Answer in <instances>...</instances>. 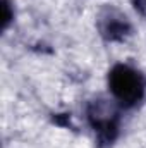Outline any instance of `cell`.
I'll return each mask as SVG.
<instances>
[{"label":"cell","instance_id":"cell-1","mask_svg":"<svg viewBox=\"0 0 146 148\" xmlns=\"http://www.w3.org/2000/svg\"><path fill=\"white\" fill-rule=\"evenodd\" d=\"M108 90L120 107L132 109L145 97L146 79L136 67L127 64H117L108 73Z\"/></svg>","mask_w":146,"mask_h":148},{"label":"cell","instance_id":"cell-2","mask_svg":"<svg viewBox=\"0 0 146 148\" xmlns=\"http://www.w3.org/2000/svg\"><path fill=\"white\" fill-rule=\"evenodd\" d=\"M88 115H89L91 126L96 131L98 138L110 143L115 136V131H117V117H115L117 114H113V110L108 109L107 105L96 103L89 109Z\"/></svg>","mask_w":146,"mask_h":148},{"label":"cell","instance_id":"cell-3","mask_svg":"<svg viewBox=\"0 0 146 148\" xmlns=\"http://www.w3.org/2000/svg\"><path fill=\"white\" fill-rule=\"evenodd\" d=\"M103 35H107L110 40H120L127 31H129V23L126 21V17L122 16H115L113 12H110L103 19V26H102Z\"/></svg>","mask_w":146,"mask_h":148}]
</instances>
